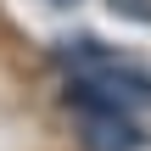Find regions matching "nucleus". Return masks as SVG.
<instances>
[{
    "instance_id": "f257e3e1",
    "label": "nucleus",
    "mask_w": 151,
    "mask_h": 151,
    "mask_svg": "<svg viewBox=\"0 0 151 151\" xmlns=\"http://www.w3.org/2000/svg\"><path fill=\"white\" fill-rule=\"evenodd\" d=\"M56 62L73 73L67 95L78 101V112H123V118L151 112V73L140 62L118 56L112 45H101V39H62Z\"/></svg>"
},
{
    "instance_id": "f03ea898",
    "label": "nucleus",
    "mask_w": 151,
    "mask_h": 151,
    "mask_svg": "<svg viewBox=\"0 0 151 151\" xmlns=\"http://www.w3.org/2000/svg\"><path fill=\"white\" fill-rule=\"evenodd\" d=\"M84 151H146V129L123 112H78Z\"/></svg>"
},
{
    "instance_id": "7ed1b4c3",
    "label": "nucleus",
    "mask_w": 151,
    "mask_h": 151,
    "mask_svg": "<svg viewBox=\"0 0 151 151\" xmlns=\"http://www.w3.org/2000/svg\"><path fill=\"white\" fill-rule=\"evenodd\" d=\"M112 11H123V17H134V22H151V6L146 0H112Z\"/></svg>"
},
{
    "instance_id": "20e7f679",
    "label": "nucleus",
    "mask_w": 151,
    "mask_h": 151,
    "mask_svg": "<svg viewBox=\"0 0 151 151\" xmlns=\"http://www.w3.org/2000/svg\"><path fill=\"white\" fill-rule=\"evenodd\" d=\"M50 6H73V0H50Z\"/></svg>"
}]
</instances>
